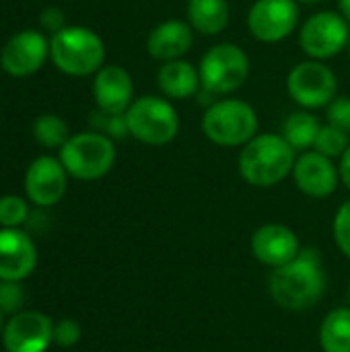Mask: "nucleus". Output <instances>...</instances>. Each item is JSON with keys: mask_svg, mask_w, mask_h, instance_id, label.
<instances>
[{"mask_svg": "<svg viewBox=\"0 0 350 352\" xmlns=\"http://www.w3.org/2000/svg\"><path fill=\"white\" fill-rule=\"evenodd\" d=\"M338 171L332 159L322 153H303L293 167L295 186L309 198H328L338 186Z\"/></svg>", "mask_w": 350, "mask_h": 352, "instance_id": "obj_15", "label": "nucleus"}, {"mask_svg": "<svg viewBox=\"0 0 350 352\" xmlns=\"http://www.w3.org/2000/svg\"><path fill=\"white\" fill-rule=\"evenodd\" d=\"M295 161V148L283 134H260L243 144L239 173L250 186L272 188L293 173Z\"/></svg>", "mask_w": 350, "mask_h": 352, "instance_id": "obj_2", "label": "nucleus"}, {"mask_svg": "<svg viewBox=\"0 0 350 352\" xmlns=\"http://www.w3.org/2000/svg\"><path fill=\"white\" fill-rule=\"evenodd\" d=\"M157 82L159 89L163 91V95L171 97V99H186L192 97L200 82V72L186 60H171L165 62L159 68L157 74Z\"/></svg>", "mask_w": 350, "mask_h": 352, "instance_id": "obj_19", "label": "nucleus"}, {"mask_svg": "<svg viewBox=\"0 0 350 352\" xmlns=\"http://www.w3.org/2000/svg\"><path fill=\"white\" fill-rule=\"evenodd\" d=\"M320 122L316 116L307 111H297L291 113L285 124H283V138L295 148V151H305L316 144L318 132H320Z\"/></svg>", "mask_w": 350, "mask_h": 352, "instance_id": "obj_22", "label": "nucleus"}, {"mask_svg": "<svg viewBox=\"0 0 350 352\" xmlns=\"http://www.w3.org/2000/svg\"><path fill=\"white\" fill-rule=\"evenodd\" d=\"M338 4H340V12H342V16H344V19L350 23V0H338Z\"/></svg>", "mask_w": 350, "mask_h": 352, "instance_id": "obj_33", "label": "nucleus"}, {"mask_svg": "<svg viewBox=\"0 0 350 352\" xmlns=\"http://www.w3.org/2000/svg\"><path fill=\"white\" fill-rule=\"evenodd\" d=\"M229 12L227 0H188V19L204 35L221 33L229 23Z\"/></svg>", "mask_w": 350, "mask_h": 352, "instance_id": "obj_20", "label": "nucleus"}, {"mask_svg": "<svg viewBox=\"0 0 350 352\" xmlns=\"http://www.w3.org/2000/svg\"><path fill=\"white\" fill-rule=\"evenodd\" d=\"M350 41L349 21L332 10H322L309 16L299 33L303 52L314 60H328L342 52Z\"/></svg>", "mask_w": 350, "mask_h": 352, "instance_id": "obj_8", "label": "nucleus"}, {"mask_svg": "<svg viewBox=\"0 0 350 352\" xmlns=\"http://www.w3.org/2000/svg\"><path fill=\"white\" fill-rule=\"evenodd\" d=\"M295 2H305V4H314V2H320V0H295Z\"/></svg>", "mask_w": 350, "mask_h": 352, "instance_id": "obj_35", "label": "nucleus"}, {"mask_svg": "<svg viewBox=\"0 0 350 352\" xmlns=\"http://www.w3.org/2000/svg\"><path fill=\"white\" fill-rule=\"evenodd\" d=\"M326 118H328V124L350 132V99L349 97H338V99H332L328 103V111H326Z\"/></svg>", "mask_w": 350, "mask_h": 352, "instance_id": "obj_30", "label": "nucleus"}, {"mask_svg": "<svg viewBox=\"0 0 350 352\" xmlns=\"http://www.w3.org/2000/svg\"><path fill=\"white\" fill-rule=\"evenodd\" d=\"M349 45H350V41H349Z\"/></svg>", "mask_w": 350, "mask_h": 352, "instance_id": "obj_37", "label": "nucleus"}, {"mask_svg": "<svg viewBox=\"0 0 350 352\" xmlns=\"http://www.w3.org/2000/svg\"><path fill=\"white\" fill-rule=\"evenodd\" d=\"M250 248L254 258L268 268H281L301 252L297 235L281 223H266L258 227L252 235Z\"/></svg>", "mask_w": 350, "mask_h": 352, "instance_id": "obj_12", "label": "nucleus"}, {"mask_svg": "<svg viewBox=\"0 0 350 352\" xmlns=\"http://www.w3.org/2000/svg\"><path fill=\"white\" fill-rule=\"evenodd\" d=\"M93 95L99 109L109 113H126L134 95V85L128 70L116 64L99 68L93 82Z\"/></svg>", "mask_w": 350, "mask_h": 352, "instance_id": "obj_17", "label": "nucleus"}, {"mask_svg": "<svg viewBox=\"0 0 350 352\" xmlns=\"http://www.w3.org/2000/svg\"><path fill=\"white\" fill-rule=\"evenodd\" d=\"M29 217L27 202L19 196L0 198V225L6 229H19Z\"/></svg>", "mask_w": 350, "mask_h": 352, "instance_id": "obj_26", "label": "nucleus"}, {"mask_svg": "<svg viewBox=\"0 0 350 352\" xmlns=\"http://www.w3.org/2000/svg\"><path fill=\"white\" fill-rule=\"evenodd\" d=\"M52 340L60 349H72L80 340V326L74 320H60L54 324V334Z\"/></svg>", "mask_w": 350, "mask_h": 352, "instance_id": "obj_29", "label": "nucleus"}, {"mask_svg": "<svg viewBox=\"0 0 350 352\" xmlns=\"http://www.w3.org/2000/svg\"><path fill=\"white\" fill-rule=\"evenodd\" d=\"M25 305V291L17 280H0V311L4 316H14Z\"/></svg>", "mask_w": 350, "mask_h": 352, "instance_id": "obj_27", "label": "nucleus"}, {"mask_svg": "<svg viewBox=\"0 0 350 352\" xmlns=\"http://www.w3.org/2000/svg\"><path fill=\"white\" fill-rule=\"evenodd\" d=\"M202 130L206 138L219 146H243L258 132V116L254 107L241 99H223L206 109Z\"/></svg>", "mask_w": 350, "mask_h": 352, "instance_id": "obj_4", "label": "nucleus"}, {"mask_svg": "<svg viewBox=\"0 0 350 352\" xmlns=\"http://www.w3.org/2000/svg\"><path fill=\"white\" fill-rule=\"evenodd\" d=\"M54 334V322L41 311H19L10 316L2 330L6 352H45Z\"/></svg>", "mask_w": 350, "mask_h": 352, "instance_id": "obj_11", "label": "nucleus"}, {"mask_svg": "<svg viewBox=\"0 0 350 352\" xmlns=\"http://www.w3.org/2000/svg\"><path fill=\"white\" fill-rule=\"evenodd\" d=\"M316 151L334 159V157H342V153L349 148V132L328 124V126H322L320 132H318V138H316Z\"/></svg>", "mask_w": 350, "mask_h": 352, "instance_id": "obj_24", "label": "nucleus"}, {"mask_svg": "<svg viewBox=\"0 0 350 352\" xmlns=\"http://www.w3.org/2000/svg\"><path fill=\"white\" fill-rule=\"evenodd\" d=\"M89 122L95 128V132L105 134L109 138H124L126 134H130L126 113H109V111L97 109L95 113H91Z\"/></svg>", "mask_w": 350, "mask_h": 352, "instance_id": "obj_25", "label": "nucleus"}, {"mask_svg": "<svg viewBox=\"0 0 350 352\" xmlns=\"http://www.w3.org/2000/svg\"><path fill=\"white\" fill-rule=\"evenodd\" d=\"M270 297L289 311H303L316 305L326 293V274L318 252L303 250L289 264L274 268L268 280Z\"/></svg>", "mask_w": 350, "mask_h": 352, "instance_id": "obj_1", "label": "nucleus"}, {"mask_svg": "<svg viewBox=\"0 0 350 352\" xmlns=\"http://www.w3.org/2000/svg\"><path fill=\"white\" fill-rule=\"evenodd\" d=\"M250 76V58L235 43L212 45L200 62L202 89L212 95H229L237 91Z\"/></svg>", "mask_w": 350, "mask_h": 352, "instance_id": "obj_7", "label": "nucleus"}, {"mask_svg": "<svg viewBox=\"0 0 350 352\" xmlns=\"http://www.w3.org/2000/svg\"><path fill=\"white\" fill-rule=\"evenodd\" d=\"M320 346L324 352H350V307L326 314L320 326Z\"/></svg>", "mask_w": 350, "mask_h": 352, "instance_id": "obj_21", "label": "nucleus"}, {"mask_svg": "<svg viewBox=\"0 0 350 352\" xmlns=\"http://www.w3.org/2000/svg\"><path fill=\"white\" fill-rule=\"evenodd\" d=\"M299 23L295 0H256L248 14V27L258 41L276 43L289 37Z\"/></svg>", "mask_w": 350, "mask_h": 352, "instance_id": "obj_10", "label": "nucleus"}, {"mask_svg": "<svg viewBox=\"0 0 350 352\" xmlns=\"http://www.w3.org/2000/svg\"><path fill=\"white\" fill-rule=\"evenodd\" d=\"M50 54V43L39 31H21L6 41L0 54L4 72L12 76H29L39 70Z\"/></svg>", "mask_w": 350, "mask_h": 352, "instance_id": "obj_13", "label": "nucleus"}, {"mask_svg": "<svg viewBox=\"0 0 350 352\" xmlns=\"http://www.w3.org/2000/svg\"><path fill=\"white\" fill-rule=\"evenodd\" d=\"M338 175H340V182L350 190V146L342 153L340 157V167H338Z\"/></svg>", "mask_w": 350, "mask_h": 352, "instance_id": "obj_32", "label": "nucleus"}, {"mask_svg": "<svg viewBox=\"0 0 350 352\" xmlns=\"http://www.w3.org/2000/svg\"><path fill=\"white\" fill-rule=\"evenodd\" d=\"M37 264V250L21 229H0V280L27 278Z\"/></svg>", "mask_w": 350, "mask_h": 352, "instance_id": "obj_16", "label": "nucleus"}, {"mask_svg": "<svg viewBox=\"0 0 350 352\" xmlns=\"http://www.w3.org/2000/svg\"><path fill=\"white\" fill-rule=\"evenodd\" d=\"M60 163L68 175L93 182L109 173L116 163V148L109 136L99 132H83L70 136L60 148Z\"/></svg>", "mask_w": 350, "mask_h": 352, "instance_id": "obj_5", "label": "nucleus"}, {"mask_svg": "<svg viewBox=\"0 0 350 352\" xmlns=\"http://www.w3.org/2000/svg\"><path fill=\"white\" fill-rule=\"evenodd\" d=\"M332 231H334V241H336L338 250L350 260V200H347L338 208V212L334 217Z\"/></svg>", "mask_w": 350, "mask_h": 352, "instance_id": "obj_28", "label": "nucleus"}, {"mask_svg": "<svg viewBox=\"0 0 350 352\" xmlns=\"http://www.w3.org/2000/svg\"><path fill=\"white\" fill-rule=\"evenodd\" d=\"M54 64L70 76H87L101 68L105 47L101 37L87 27H64L50 41Z\"/></svg>", "mask_w": 350, "mask_h": 352, "instance_id": "obj_3", "label": "nucleus"}, {"mask_svg": "<svg viewBox=\"0 0 350 352\" xmlns=\"http://www.w3.org/2000/svg\"><path fill=\"white\" fill-rule=\"evenodd\" d=\"M41 25L45 29L54 31V33H58L60 29H64V14H62V10H58V8L43 10L41 12Z\"/></svg>", "mask_w": 350, "mask_h": 352, "instance_id": "obj_31", "label": "nucleus"}, {"mask_svg": "<svg viewBox=\"0 0 350 352\" xmlns=\"http://www.w3.org/2000/svg\"><path fill=\"white\" fill-rule=\"evenodd\" d=\"M33 136L45 148H62L66 144V140L70 138L66 122L54 113H43L35 120Z\"/></svg>", "mask_w": 350, "mask_h": 352, "instance_id": "obj_23", "label": "nucleus"}, {"mask_svg": "<svg viewBox=\"0 0 350 352\" xmlns=\"http://www.w3.org/2000/svg\"><path fill=\"white\" fill-rule=\"evenodd\" d=\"M349 301H350V289H349Z\"/></svg>", "mask_w": 350, "mask_h": 352, "instance_id": "obj_36", "label": "nucleus"}, {"mask_svg": "<svg viewBox=\"0 0 350 352\" xmlns=\"http://www.w3.org/2000/svg\"><path fill=\"white\" fill-rule=\"evenodd\" d=\"M2 316H4V314L0 311V334H2V330H4V320H2Z\"/></svg>", "mask_w": 350, "mask_h": 352, "instance_id": "obj_34", "label": "nucleus"}, {"mask_svg": "<svg viewBox=\"0 0 350 352\" xmlns=\"http://www.w3.org/2000/svg\"><path fill=\"white\" fill-rule=\"evenodd\" d=\"M192 41V29L184 21H165L151 31L146 39V50L155 60L171 62L182 60V56L190 52Z\"/></svg>", "mask_w": 350, "mask_h": 352, "instance_id": "obj_18", "label": "nucleus"}, {"mask_svg": "<svg viewBox=\"0 0 350 352\" xmlns=\"http://www.w3.org/2000/svg\"><path fill=\"white\" fill-rule=\"evenodd\" d=\"M287 89L293 101H297L299 105L307 109L324 107L336 95V76L326 64L309 60L297 64L289 72Z\"/></svg>", "mask_w": 350, "mask_h": 352, "instance_id": "obj_9", "label": "nucleus"}, {"mask_svg": "<svg viewBox=\"0 0 350 352\" xmlns=\"http://www.w3.org/2000/svg\"><path fill=\"white\" fill-rule=\"evenodd\" d=\"M68 171L54 157H37L25 173L27 198L37 206H54L66 192Z\"/></svg>", "mask_w": 350, "mask_h": 352, "instance_id": "obj_14", "label": "nucleus"}, {"mask_svg": "<svg viewBox=\"0 0 350 352\" xmlns=\"http://www.w3.org/2000/svg\"><path fill=\"white\" fill-rule=\"evenodd\" d=\"M130 134L151 146H163L171 142L179 130V118L173 105L161 97H140L132 101L126 111Z\"/></svg>", "mask_w": 350, "mask_h": 352, "instance_id": "obj_6", "label": "nucleus"}]
</instances>
